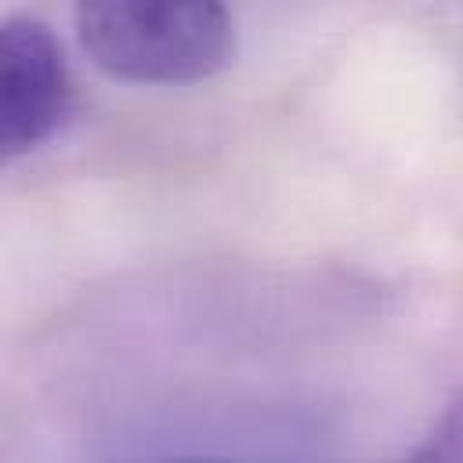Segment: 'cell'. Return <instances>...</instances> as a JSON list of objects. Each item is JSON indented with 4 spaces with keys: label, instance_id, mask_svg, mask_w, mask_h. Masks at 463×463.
Returning <instances> with one entry per match:
<instances>
[{
    "label": "cell",
    "instance_id": "1",
    "mask_svg": "<svg viewBox=\"0 0 463 463\" xmlns=\"http://www.w3.org/2000/svg\"><path fill=\"white\" fill-rule=\"evenodd\" d=\"M72 25L83 54L127 83H199L235 54V18L213 0H83Z\"/></svg>",
    "mask_w": 463,
    "mask_h": 463
},
{
    "label": "cell",
    "instance_id": "2",
    "mask_svg": "<svg viewBox=\"0 0 463 463\" xmlns=\"http://www.w3.org/2000/svg\"><path fill=\"white\" fill-rule=\"evenodd\" d=\"M72 112V72L58 33L36 14L0 25V156L18 159L51 141Z\"/></svg>",
    "mask_w": 463,
    "mask_h": 463
},
{
    "label": "cell",
    "instance_id": "3",
    "mask_svg": "<svg viewBox=\"0 0 463 463\" xmlns=\"http://www.w3.org/2000/svg\"><path fill=\"white\" fill-rule=\"evenodd\" d=\"M402 463H463V391L445 405L430 434Z\"/></svg>",
    "mask_w": 463,
    "mask_h": 463
},
{
    "label": "cell",
    "instance_id": "4",
    "mask_svg": "<svg viewBox=\"0 0 463 463\" xmlns=\"http://www.w3.org/2000/svg\"><path fill=\"white\" fill-rule=\"evenodd\" d=\"M152 463H228V459H188V456H181V459H152Z\"/></svg>",
    "mask_w": 463,
    "mask_h": 463
}]
</instances>
